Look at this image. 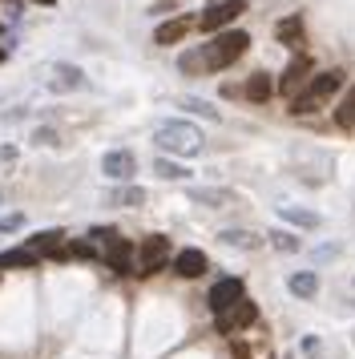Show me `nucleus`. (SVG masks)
<instances>
[{
  "label": "nucleus",
  "mask_w": 355,
  "mask_h": 359,
  "mask_svg": "<svg viewBox=\"0 0 355 359\" xmlns=\"http://www.w3.org/2000/svg\"><path fill=\"white\" fill-rule=\"evenodd\" d=\"M246 45H250V36L242 33V29H230V33H218L214 41H206L202 49L182 53L178 57V69L190 73V77H198V73H218V69L234 65L242 53H246Z\"/></svg>",
  "instance_id": "nucleus-1"
},
{
  "label": "nucleus",
  "mask_w": 355,
  "mask_h": 359,
  "mask_svg": "<svg viewBox=\"0 0 355 359\" xmlns=\"http://www.w3.org/2000/svg\"><path fill=\"white\" fill-rule=\"evenodd\" d=\"M154 142H158V149H166V154L194 158V154L202 149V133L194 130L190 121H161L158 130H154Z\"/></svg>",
  "instance_id": "nucleus-2"
},
{
  "label": "nucleus",
  "mask_w": 355,
  "mask_h": 359,
  "mask_svg": "<svg viewBox=\"0 0 355 359\" xmlns=\"http://www.w3.org/2000/svg\"><path fill=\"white\" fill-rule=\"evenodd\" d=\"M166 259H170V238H166V234H149V238H142V246H138V271H142V275L161 271Z\"/></svg>",
  "instance_id": "nucleus-3"
},
{
  "label": "nucleus",
  "mask_w": 355,
  "mask_h": 359,
  "mask_svg": "<svg viewBox=\"0 0 355 359\" xmlns=\"http://www.w3.org/2000/svg\"><path fill=\"white\" fill-rule=\"evenodd\" d=\"M242 13H246V0H218L214 8H206V13H202V20H198V25H202L206 33H222L226 25H230V20H239Z\"/></svg>",
  "instance_id": "nucleus-4"
},
{
  "label": "nucleus",
  "mask_w": 355,
  "mask_h": 359,
  "mask_svg": "<svg viewBox=\"0 0 355 359\" xmlns=\"http://www.w3.org/2000/svg\"><path fill=\"white\" fill-rule=\"evenodd\" d=\"M101 174L113 182H129L138 174V158L129 154V149H109L105 158H101Z\"/></svg>",
  "instance_id": "nucleus-5"
},
{
  "label": "nucleus",
  "mask_w": 355,
  "mask_h": 359,
  "mask_svg": "<svg viewBox=\"0 0 355 359\" xmlns=\"http://www.w3.org/2000/svg\"><path fill=\"white\" fill-rule=\"evenodd\" d=\"M234 303H242V278H222V283H214V291H210V311L222 315V311H230Z\"/></svg>",
  "instance_id": "nucleus-6"
},
{
  "label": "nucleus",
  "mask_w": 355,
  "mask_h": 359,
  "mask_svg": "<svg viewBox=\"0 0 355 359\" xmlns=\"http://www.w3.org/2000/svg\"><path fill=\"white\" fill-rule=\"evenodd\" d=\"M255 319H258V307L250 299H242V303H234L230 311L218 315V331H242V327H250Z\"/></svg>",
  "instance_id": "nucleus-7"
},
{
  "label": "nucleus",
  "mask_w": 355,
  "mask_h": 359,
  "mask_svg": "<svg viewBox=\"0 0 355 359\" xmlns=\"http://www.w3.org/2000/svg\"><path fill=\"white\" fill-rule=\"evenodd\" d=\"M206 255H202V250H198V246H186V250H178L174 255V271L182 278H198V275H206Z\"/></svg>",
  "instance_id": "nucleus-8"
},
{
  "label": "nucleus",
  "mask_w": 355,
  "mask_h": 359,
  "mask_svg": "<svg viewBox=\"0 0 355 359\" xmlns=\"http://www.w3.org/2000/svg\"><path fill=\"white\" fill-rule=\"evenodd\" d=\"M190 29H194L190 17H174V20H166V25H158V29H154V41H158V45H178V41L190 33Z\"/></svg>",
  "instance_id": "nucleus-9"
},
{
  "label": "nucleus",
  "mask_w": 355,
  "mask_h": 359,
  "mask_svg": "<svg viewBox=\"0 0 355 359\" xmlns=\"http://www.w3.org/2000/svg\"><path fill=\"white\" fill-rule=\"evenodd\" d=\"M61 243H65V230H41V234L29 238V250L36 255V259H41V255H65Z\"/></svg>",
  "instance_id": "nucleus-10"
},
{
  "label": "nucleus",
  "mask_w": 355,
  "mask_h": 359,
  "mask_svg": "<svg viewBox=\"0 0 355 359\" xmlns=\"http://www.w3.org/2000/svg\"><path fill=\"white\" fill-rule=\"evenodd\" d=\"M307 69H311V61H307L303 53H299V57H295V61H290L287 69H283V81H279V93H295V89H299V85H303V77H307Z\"/></svg>",
  "instance_id": "nucleus-11"
},
{
  "label": "nucleus",
  "mask_w": 355,
  "mask_h": 359,
  "mask_svg": "<svg viewBox=\"0 0 355 359\" xmlns=\"http://www.w3.org/2000/svg\"><path fill=\"white\" fill-rule=\"evenodd\" d=\"M29 266H41V259L32 255L29 246H16V250L0 255V271H29Z\"/></svg>",
  "instance_id": "nucleus-12"
},
{
  "label": "nucleus",
  "mask_w": 355,
  "mask_h": 359,
  "mask_svg": "<svg viewBox=\"0 0 355 359\" xmlns=\"http://www.w3.org/2000/svg\"><path fill=\"white\" fill-rule=\"evenodd\" d=\"M53 89H81L85 85V73L77 65H53V77H48Z\"/></svg>",
  "instance_id": "nucleus-13"
},
{
  "label": "nucleus",
  "mask_w": 355,
  "mask_h": 359,
  "mask_svg": "<svg viewBox=\"0 0 355 359\" xmlns=\"http://www.w3.org/2000/svg\"><path fill=\"white\" fill-rule=\"evenodd\" d=\"M339 89H343V73H339V69H327V73H319V77H315V81H311V89H307V93H315V97H331V93H339Z\"/></svg>",
  "instance_id": "nucleus-14"
},
{
  "label": "nucleus",
  "mask_w": 355,
  "mask_h": 359,
  "mask_svg": "<svg viewBox=\"0 0 355 359\" xmlns=\"http://www.w3.org/2000/svg\"><path fill=\"white\" fill-rule=\"evenodd\" d=\"M290 294H299V299H315L319 294V275L315 271H299V275H290Z\"/></svg>",
  "instance_id": "nucleus-15"
},
{
  "label": "nucleus",
  "mask_w": 355,
  "mask_h": 359,
  "mask_svg": "<svg viewBox=\"0 0 355 359\" xmlns=\"http://www.w3.org/2000/svg\"><path fill=\"white\" fill-rule=\"evenodd\" d=\"M274 36L283 41V45H299L303 41V17H287L274 25Z\"/></svg>",
  "instance_id": "nucleus-16"
},
{
  "label": "nucleus",
  "mask_w": 355,
  "mask_h": 359,
  "mask_svg": "<svg viewBox=\"0 0 355 359\" xmlns=\"http://www.w3.org/2000/svg\"><path fill=\"white\" fill-rule=\"evenodd\" d=\"M279 218H283V222H295V226H307V230L319 226V214L299 210V206H279Z\"/></svg>",
  "instance_id": "nucleus-17"
},
{
  "label": "nucleus",
  "mask_w": 355,
  "mask_h": 359,
  "mask_svg": "<svg viewBox=\"0 0 355 359\" xmlns=\"http://www.w3.org/2000/svg\"><path fill=\"white\" fill-rule=\"evenodd\" d=\"M271 93H274L271 73H250V81H246V97L250 101H267Z\"/></svg>",
  "instance_id": "nucleus-18"
},
{
  "label": "nucleus",
  "mask_w": 355,
  "mask_h": 359,
  "mask_svg": "<svg viewBox=\"0 0 355 359\" xmlns=\"http://www.w3.org/2000/svg\"><path fill=\"white\" fill-rule=\"evenodd\" d=\"M109 202H113V206H142L145 190H142V186H117V190L109 194Z\"/></svg>",
  "instance_id": "nucleus-19"
},
{
  "label": "nucleus",
  "mask_w": 355,
  "mask_h": 359,
  "mask_svg": "<svg viewBox=\"0 0 355 359\" xmlns=\"http://www.w3.org/2000/svg\"><path fill=\"white\" fill-rule=\"evenodd\" d=\"M65 255H69V259H101V246H97L93 238H77V243L65 246Z\"/></svg>",
  "instance_id": "nucleus-20"
},
{
  "label": "nucleus",
  "mask_w": 355,
  "mask_h": 359,
  "mask_svg": "<svg viewBox=\"0 0 355 359\" xmlns=\"http://www.w3.org/2000/svg\"><path fill=\"white\" fill-rule=\"evenodd\" d=\"M218 238H222L226 246H239V250H255V246H258V238H255V234H246V230H222Z\"/></svg>",
  "instance_id": "nucleus-21"
},
{
  "label": "nucleus",
  "mask_w": 355,
  "mask_h": 359,
  "mask_svg": "<svg viewBox=\"0 0 355 359\" xmlns=\"http://www.w3.org/2000/svg\"><path fill=\"white\" fill-rule=\"evenodd\" d=\"M154 174H158V178H190V170L170 162V158H158V162H154Z\"/></svg>",
  "instance_id": "nucleus-22"
},
{
  "label": "nucleus",
  "mask_w": 355,
  "mask_h": 359,
  "mask_svg": "<svg viewBox=\"0 0 355 359\" xmlns=\"http://www.w3.org/2000/svg\"><path fill=\"white\" fill-rule=\"evenodd\" d=\"M182 109H186V114H198V117H210V121H218V109H214V105H206L202 97H182Z\"/></svg>",
  "instance_id": "nucleus-23"
},
{
  "label": "nucleus",
  "mask_w": 355,
  "mask_h": 359,
  "mask_svg": "<svg viewBox=\"0 0 355 359\" xmlns=\"http://www.w3.org/2000/svg\"><path fill=\"white\" fill-rule=\"evenodd\" d=\"M194 202H202V206H226L230 202V194L226 190H190Z\"/></svg>",
  "instance_id": "nucleus-24"
},
{
  "label": "nucleus",
  "mask_w": 355,
  "mask_h": 359,
  "mask_svg": "<svg viewBox=\"0 0 355 359\" xmlns=\"http://www.w3.org/2000/svg\"><path fill=\"white\" fill-rule=\"evenodd\" d=\"M290 114H319V97H315V93H299V97H295V105H290Z\"/></svg>",
  "instance_id": "nucleus-25"
},
{
  "label": "nucleus",
  "mask_w": 355,
  "mask_h": 359,
  "mask_svg": "<svg viewBox=\"0 0 355 359\" xmlns=\"http://www.w3.org/2000/svg\"><path fill=\"white\" fill-rule=\"evenodd\" d=\"M335 121H339V126H355V89L347 93V101L335 109Z\"/></svg>",
  "instance_id": "nucleus-26"
},
{
  "label": "nucleus",
  "mask_w": 355,
  "mask_h": 359,
  "mask_svg": "<svg viewBox=\"0 0 355 359\" xmlns=\"http://www.w3.org/2000/svg\"><path fill=\"white\" fill-rule=\"evenodd\" d=\"M271 246H274V250H283V255H290V250H299V238L279 230V234H271Z\"/></svg>",
  "instance_id": "nucleus-27"
},
{
  "label": "nucleus",
  "mask_w": 355,
  "mask_h": 359,
  "mask_svg": "<svg viewBox=\"0 0 355 359\" xmlns=\"http://www.w3.org/2000/svg\"><path fill=\"white\" fill-rule=\"evenodd\" d=\"M25 226V214H8V218H0V234H8V230H20Z\"/></svg>",
  "instance_id": "nucleus-28"
},
{
  "label": "nucleus",
  "mask_w": 355,
  "mask_h": 359,
  "mask_svg": "<svg viewBox=\"0 0 355 359\" xmlns=\"http://www.w3.org/2000/svg\"><path fill=\"white\" fill-rule=\"evenodd\" d=\"M327 259H335V246H323V250H315V262H327Z\"/></svg>",
  "instance_id": "nucleus-29"
},
{
  "label": "nucleus",
  "mask_w": 355,
  "mask_h": 359,
  "mask_svg": "<svg viewBox=\"0 0 355 359\" xmlns=\"http://www.w3.org/2000/svg\"><path fill=\"white\" fill-rule=\"evenodd\" d=\"M36 142H45V146H53V142H57V133H53V130H36Z\"/></svg>",
  "instance_id": "nucleus-30"
},
{
  "label": "nucleus",
  "mask_w": 355,
  "mask_h": 359,
  "mask_svg": "<svg viewBox=\"0 0 355 359\" xmlns=\"http://www.w3.org/2000/svg\"><path fill=\"white\" fill-rule=\"evenodd\" d=\"M234 359H250V351H246V343H234Z\"/></svg>",
  "instance_id": "nucleus-31"
},
{
  "label": "nucleus",
  "mask_w": 355,
  "mask_h": 359,
  "mask_svg": "<svg viewBox=\"0 0 355 359\" xmlns=\"http://www.w3.org/2000/svg\"><path fill=\"white\" fill-rule=\"evenodd\" d=\"M32 4H57V0H32Z\"/></svg>",
  "instance_id": "nucleus-32"
},
{
  "label": "nucleus",
  "mask_w": 355,
  "mask_h": 359,
  "mask_svg": "<svg viewBox=\"0 0 355 359\" xmlns=\"http://www.w3.org/2000/svg\"><path fill=\"white\" fill-rule=\"evenodd\" d=\"M0 4H16V0H0Z\"/></svg>",
  "instance_id": "nucleus-33"
},
{
  "label": "nucleus",
  "mask_w": 355,
  "mask_h": 359,
  "mask_svg": "<svg viewBox=\"0 0 355 359\" xmlns=\"http://www.w3.org/2000/svg\"><path fill=\"white\" fill-rule=\"evenodd\" d=\"M0 61H4V49H0Z\"/></svg>",
  "instance_id": "nucleus-34"
},
{
  "label": "nucleus",
  "mask_w": 355,
  "mask_h": 359,
  "mask_svg": "<svg viewBox=\"0 0 355 359\" xmlns=\"http://www.w3.org/2000/svg\"><path fill=\"white\" fill-rule=\"evenodd\" d=\"M0 33H4V25H0Z\"/></svg>",
  "instance_id": "nucleus-35"
}]
</instances>
